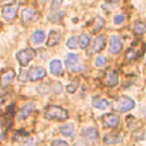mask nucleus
Listing matches in <instances>:
<instances>
[{
	"label": "nucleus",
	"instance_id": "1",
	"mask_svg": "<svg viewBox=\"0 0 146 146\" xmlns=\"http://www.w3.org/2000/svg\"><path fill=\"white\" fill-rule=\"evenodd\" d=\"M44 116L46 119L48 120H57V121H64L66 119H68V113L66 110L59 107V106H49L47 110H46V113H44Z\"/></svg>",
	"mask_w": 146,
	"mask_h": 146
},
{
	"label": "nucleus",
	"instance_id": "2",
	"mask_svg": "<svg viewBox=\"0 0 146 146\" xmlns=\"http://www.w3.org/2000/svg\"><path fill=\"white\" fill-rule=\"evenodd\" d=\"M135 107V102L128 96H120L113 103V110L120 113L128 112Z\"/></svg>",
	"mask_w": 146,
	"mask_h": 146
},
{
	"label": "nucleus",
	"instance_id": "3",
	"mask_svg": "<svg viewBox=\"0 0 146 146\" xmlns=\"http://www.w3.org/2000/svg\"><path fill=\"white\" fill-rule=\"evenodd\" d=\"M34 56H35V51L31 48L22 49L16 54V58H17L18 63L21 64V66H26L27 63H30V60L33 59Z\"/></svg>",
	"mask_w": 146,
	"mask_h": 146
},
{
	"label": "nucleus",
	"instance_id": "4",
	"mask_svg": "<svg viewBox=\"0 0 146 146\" xmlns=\"http://www.w3.org/2000/svg\"><path fill=\"white\" fill-rule=\"evenodd\" d=\"M18 2H14L11 5H6L2 8V17L6 21H13L16 17L17 8H18Z\"/></svg>",
	"mask_w": 146,
	"mask_h": 146
},
{
	"label": "nucleus",
	"instance_id": "5",
	"mask_svg": "<svg viewBox=\"0 0 146 146\" xmlns=\"http://www.w3.org/2000/svg\"><path fill=\"white\" fill-rule=\"evenodd\" d=\"M122 49V41L117 35H113L110 40V48H108V52L112 55H115L117 52H120Z\"/></svg>",
	"mask_w": 146,
	"mask_h": 146
},
{
	"label": "nucleus",
	"instance_id": "6",
	"mask_svg": "<svg viewBox=\"0 0 146 146\" xmlns=\"http://www.w3.org/2000/svg\"><path fill=\"white\" fill-rule=\"evenodd\" d=\"M46 74H47V72L43 67H40V66L32 67L29 72V79L31 81H36V80H40V79L44 78Z\"/></svg>",
	"mask_w": 146,
	"mask_h": 146
},
{
	"label": "nucleus",
	"instance_id": "7",
	"mask_svg": "<svg viewBox=\"0 0 146 146\" xmlns=\"http://www.w3.org/2000/svg\"><path fill=\"white\" fill-rule=\"evenodd\" d=\"M104 123L106 127H110V128H115L119 125L120 123V117L119 115L114 114V113H111V114H106L104 116Z\"/></svg>",
	"mask_w": 146,
	"mask_h": 146
},
{
	"label": "nucleus",
	"instance_id": "8",
	"mask_svg": "<svg viewBox=\"0 0 146 146\" xmlns=\"http://www.w3.org/2000/svg\"><path fill=\"white\" fill-rule=\"evenodd\" d=\"M106 44V39L104 35H97L95 39H94V42H92V51L94 52H99L100 50L104 49Z\"/></svg>",
	"mask_w": 146,
	"mask_h": 146
},
{
	"label": "nucleus",
	"instance_id": "9",
	"mask_svg": "<svg viewBox=\"0 0 146 146\" xmlns=\"http://www.w3.org/2000/svg\"><path fill=\"white\" fill-rule=\"evenodd\" d=\"M35 15H36V13L32 8H24L21 11V18H22L23 23H25V24L26 23H30L31 21H33Z\"/></svg>",
	"mask_w": 146,
	"mask_h": 146
},
{
	"label": "nucleus",
	"instance_id": "10",
	"mask_svg": "<svg viewBox=\"0 0 146 146\" xmlns=\"http://www.w3.org/2000/svg\"><path fill=\"white\" fill-rule=\"evenodd\" d=\"M122 141V136L121 133L117 132H113V133H107L104 136V143L107 145H113V144H117Z\"/></svg>",
	"mask_w": 146,
	"mask_h": 146
},
{
	"label": "nucleus",
	"instance_id": "11",
	"mask_svg": "<svg viewBox=\"0 0 146 146\" xmlns=\"http://www.w3.org/2000/svg\"><path fill=\"white\" fill-rule=\"evenodd\" d=\"M33 108H34V103H33V102H29L27 104H25V105L18 111V119H19V120H24L25 117H27V115L32 112Z\"/></svg>",
	"mask_w": 146,
	"mask_h": 146
},
{
	"label": "nucleus",
	"instance_id": "12",
	"mask_svg": "<svg viewBox=\"0 0 146 146\" xmlns=\"http://www.w3.org/2000/svg\"><path fill=\"white\" fill-rule=\"evenodd\" d=\"M82 136H83V138H84L86 140L92 143V141H95V140L97 139L98 133H97L96 129H94V128H87V129H84V130L82 131Z\"/></svg>",
	"mask_w": 146,
	"mask_h": 146
},
{
	"label": "nucleus",
	"instance_id": "13",
	"mask_svg": "<svg viewBox=\"0 0 146 146\" xmlns=\"http://www.w3.org/2000/svg\"><path fill=\"white\" fill-rule=\"evenodd\" d=\"M104 25H105L104 18H102V17H99V16H96V17L94 18L92 23H91V32H92V33L98 32L100 29L104 27Z\"/></svg>",
	"mask_w": 146,
	"mask_h": 146
},
{
	"label": "nucleus",
	"instance_id": "14",
	"mask_svg": "<svg viewBox=\"0 0 146 146\" xmlns=\"http://www.w3.org/2000/svg\"><path fill=\"white\" fill-rule=\"evenodd\" d=\"M119 82V78H117V74L116 72L114 71H108L106 73V84L108 87H114L116 86Z\"/></svg>",
	"mask_w": 146,
	"mask_h": 146
},
{
	"label": "nucleus",
	"instance_id": "15",
	"mask_svg": "<svg viewBox=\"0 0 146 146\" xmlns=\"http://www.w3.org/2000/svg\"><path fill=\"white\" fill-rule=\"evenodd\" d=\"M49 68L54 75H59L62 72V62L59 59H52L49 64Z\"/></svg>",
	"mask_w": 146,
	"mask_h": 146
},
{
	"label": "nucleus",
	"instance_id": "16",
	"mask_svg": "<svg viewBox=\"0 0 146 146\" xmlns=\"http://www.w3.org/2000/svg\"><path fill=\"white\" fill-rule=\"evenodd\" d=\"M14 78H15V72H14L13 70H9V71L5 72V73L1 75V78H0L1 84H2L3 87H5V86H8V84L13 81Z\"/></svg>",
	"mask_w": 146,
	"mask_h": 146
},
{
	"label": "nucleus",
	"instance_id": "17",
	"mask_svg": "<svg viewBox=\"0 0 146 146\" xmlns=\"http://www.w3.org/2000/svg\"><path fill=\"white\" fill-rule=\"evenodd\" d=\"M59 39H60L59 32H57V31H55V30L50 31V33H49V35H48V40H47V46H50V47H51V46L57 44L58 41H59Z\"/></svg>",
	"mask_w": 146,
	"mask_h": 146
},
{
	"label": "nucleus",
	"instance_id": "18",
	"mask_svg": "<svg viewBox=\"0 0 146 146\" xmlns=\"http://www.w3.org/2000/svg\"><path fill=\"white\" fill-rule=\"evenodd\" d=\"M108 105H110L108 100H106L104 98H94V100H92V106L98 110H105Z\"/></svg>",
	"mask_w": 146,
	"mask_h": 146
},
{
	"label": "nucleus",
	"instance_id": "19",
	"mask_svg": "<svg viewBox=\"0 0 146 146\" xmlns=\"http://www.w3.org/2000/svg\"><path fill=\"white\" fill-rule=\"evenodd\" d=\"M64 15H65L64 10H52V13L48 16V19L50 22H59Z\"/></svg>",
	"mask_w": 146,
	"mask_h": 146
},
{
	"label": "nucleus",
	"instance_id": "20",
	"mask_svg": "<svg viewBox=\"0 0 146 146\" xmlns=\"http://www.w3.org/2000/svg\"><path fill=\"white\" fill-rule=\"evenodd\" d=\"M32 40H33V42L36 43V44L41 43V42L44 40V32L41 31V30H36V31H34L33 34H32Z\"/></svg>",
	"mask_w": 146,
	"mask_h": 146
},
{
	"label": "nucleus",
	"instance_id": "21",
	"mask_svg": "<svg viewBox=\"0 0 146 146\" xmlns=\"http://www.w3.org/2000/svg\"><path fill=\"white\" fill-rule=\"evenodd\" d=\"M59 131L66 137H72L73 133H74V128L71 124H64L59 128Z\"/></svg>",
	"mask_w": 146,
	"mask_h": 146
},
{
	"label": "nucleus",
	"instance_id": "22",
	"mask_svg": "<svg viewBox=\"0 0 146 146\" xmlns=\"http://www.w3.org/2000/svg\"><path fill=\"white\" fill-rule=\"evenodd\" d=\"M78 59H79V57H78L76 54H68L65 58V65L67 67H70L74 64H78Z\"/></svg>",
	"mask_w": 146,
	"mask_h": 146
},
{
	"label": "nucleus",
	"instance_id": "23",
	"mask_svg": "<svg viewBox=\"0 0 146 146\" xmlns=\"http://www.w3.org/2000/svg\"><path fill=\"white\" fill-rule=\"evenodd\" d=\"M89 42H90V36L88 34H83L79 39V47L81 49H86L89 46Z\"/></svg>",
	"mask_w": 146,
	"mask_h": 146
},
{
	"label": "nucleus",
	"instance_id": "24",
	"mask_svg": "<svg viewBox=\"0 0 146 146\" xmlns=\"http://www.w3.org/2000/svg\"><path fill=\"white\" fill-rule=\"evenodd\" d=\"M66 46L70 49H75L79 46V36L76 35H72L67 41H66Z\"/></svg>",
	"mask_w": 146,
	"mask_h": 146
},
{
	"label": "nucleus",
	"instance_id": "25",
	"mask_svg": "<svg viewBox=\"0 0 146 146\" xmlns=\"http://www.w3.org/2000/svg\"><path fill=\"white\" fill-rule=\"evenodd\" d=\"M133 32H135V34H137V35H141V34H144L145 32H146V24H144V23H137L136 25H135V27H133Z\"/></svg>",
	"mask_w": 146,
	"mask_h": 146
},
{
	"label": "nucleus",
	"instance_id": "26",
	"mask_svg": "<svg viewBox=\"0 0 146 146\" xmlns=\"http://www.w3.org/2000/svg\"><path fill=\"white\" fill-rule=\"evenodd\" d=\"M94 64H95V66H97V67L104 66V65L106 64V57L103 56V55H97L96 58H95V60H94Z\"/></svg>",
	"mask_w": 146,
	"mask_h": 146
},
{
	"label": "nucleus",
	"instance_id": "27",
	"mask_svg": "<svg viewBox=\"0 0 146 146\" xmlns=\"http://www.w3.org/2000/svg\"><path fill=\"white\" fill-rule=\"evenodd\" d=\"M78 86H79L78 81H72L70 84H67V86H66V91H67V92H70V94H73V92L76 90Z\"/></svg>",
	"mask_w": 146,
	"mask_h": 146
},
{
	"label": "nucleus",
	"instance_id": "28",
	"mask_svg": "<svg viewBox=\"0 0 146 146\" xmlns=\"http://www.w3.org/2000/svg\"><path fill=\"white\" fill-rule=\"evenodd\" d=\"M124 19H125V16L123 14H117V15L114 16V19L113 21H114V24L120 25V24H122L124 22Z\"/></svg>",
	"mask_w": 146,
	"mask_h": 146
},
{
	"label": "nucleus",
	"instance_id": "29",
	"mask_svg": "<svg viewBox=\"0 0 146 146\" xmlns=\"http://www.w3.org/2000/svg\"><path fill=\"white\" fill-rule=\"evenodd\" d=\"M51 146H68V144L64 140H60V139H56L51 143Z\"/></svg>",
	"mask_w": 146,
	"mask_h": 146
},
{
	"label": "nucleus",
	"instance_id": "30",
	"mask_svg": "<svg viewBox=\"0 0 146 146\" xmlns=\"http://www.w3.org/2000/svg\"><path fill=\"white\" fill-rule=\"evenodd\" d=\"M68 70H70L71 72H78V71H81V70H82V66H80V65H78V64H74V65L70 66Z\"/></svg>",
	"mask_w": 146,
	"mask_h": 146
},
{
	"label": "nucleus",
	"instance_id": "31",
	"mask_svg": "<svg viewBox=\"0 0 146 146\" xmlns=\"http://www.w3.org/2000/svg\"><path fill=\"white\" fill-rule=\"evenodd\" d=\"M60 3H62V1H56V2L54 1L52 2V6H51V9L52 10H57V7L60 6Z\"/></svg>",
	"mask_w": 146,
	"mask_h": 146
}]
</instances>
